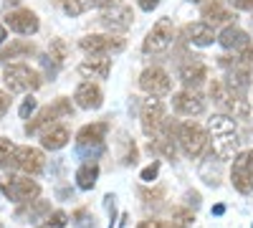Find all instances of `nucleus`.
<instances>
[{
  "instance_id": "obj_22",
  "label": "nucleus",
  "mask_w": 253,
  "mask_h": 228,
  "mask_svg": "<svg viewBox=\"0 0 253 228\" xmlns=\"http://www.w3.org/2000/svg\"><path fill=\"white\" fill-rule=\"evenodd\" d=\"M218 41H220V46L228 48V51H236V48L243 51L248 46V33L243 28H238V26H228V28H223Z\"/></svg>"
},
{
  "instance_id": "obj_19",
  "label": "nucleus",
  "mask_w": 253,
  "mask_h": 228,
  "mask_svg": "<svg viewBox=\"0 0 253 228\" xmlns=\"http://www.w3.org/2000/svg\"><path fill=\"white\" fill-rule=\"evenodd\" d=\"M107 132H109V124L107 122H94V124H86V127L79 130L76 142H79V147H89V144L99 147L101 139L107 137Z\"/></svg>"
},
{
  "instance_id": "obj_33",
  "label": "nucleus",
  "mask_w": 253,
  "mask_h": 228,
  "mask_svg": "<svg viewBox=\"0 0 253 228\" xmlns=\"http://www.w3.org/2000/svg\"><path fill=\"white\" fill-rule=\"evenodd\" d=\"M33 112H36V99H33V96H28V99L23 101V104H20V119H28Z\"/></svg>"
},
{
  "instance_id": "obj_38",
  "label": "nucleus",
  "mask_w": 253,
  "mask_h": 228,
  "mask_svg": "<svg viewBox=\"0 0 253 228\" xmlns=\"http://www.w3.org/2000/svg\"><path fill=\"white\" fill-rule=\"evenodd\" d=\"M230 3L238 10H253V0H230Z\"/></svg>"
},
{
  "instance_id": "obj_34",
  "label": "nucleus",
  "mask_w": 253,
  "mask_h": 228,
  "mask_svg": "<svg viewBox=\"0 0 253 228\" xmlns=\"http://www.w3.org/2000/svg\"><path fill=\"white\" fill-rule=\"evenodd\" d=\"M157 173H160V162H152L150 168L142 170V180H144V182H152V180L157 178Z\"/></svg>"
},
{
  "instance_id": "obj_9",
  "label": "nucleus",
  "mask_w": 253,
  "mask_h": 228,
  "mask_svg": "<svg viewBox=\"0 0 253 228\" xmlns=\"http://www.w3.org/2000/svg\"><path fill=\"white\" fill-rule=\"evenodd\" d=\"M0 190L8 200H15V203H31L41 195V185L31 178H10V180H0Z\"/></svg>"
},
{
  "instance_id": "obj_35",
  "label": "nucleus",
  "mask_w": 253,
  "mask_h": 228,
  "mask_svg": "<svg viewBox=\"0 0 253 228\" xmlns=\"http://www.w3.org/2000/svg\"><path fill=\"white\" fill-rule=\"evenodd\" d=\"M238 64H246V66H253V46L248 44L243 51H241V56H238Z\"/></svg>"
},
{
  "instance_id": "obj_36",
  "label": "nucleus",
  "mask_w": 253,
  "mask_h": 228,
  "mask_svg": "<svg viewBox=\"0 0 253 228\" xmlns=\"http://www.w3.org/2000/svg\"><path fill=\"white\" fill-rule=\"evenodd\" d=\"M137 228H170V226L162 223V221H155V218H147V221H142Z\"/></svg>"
},
{
  "instance_id": "obj_29",
  "label": "nucleus",
  "mask_w": 253,
  "mask_h": 228,
  "mask_svg": "<svg viewBox=\"0 0 253 228\" xmlns=\"http://www.w3.org/2000/svg\"><path fill=\"white\" fill-rule=\"evenodd\" d=\"M193 221H195V216H193V211H190V208H172V223H175V228H187Z\"/></svg>"
},
{
  "instance_id": "obj_25",
  "label": "nucleus",
  "mask_w": 253,
  "mask_h": 228,
  "mask_svg": "<svg viewBox=\"0 0 253 228\" xmlns=\"http://www.w3.org/2000/svg\"><path fill=\"white\" fill-rule=\"evenodd\" d=\"M187 36H190V41H193L195 46H210L215 41V28L208 26L205 20H198V23L187 26Z\"/></svg>"
},
{
  "instance_id": "obj_28",
  "label": "nucleus",
  "mask_w": 253,
  "mask_h": 228,
  "mask_svg": "<svg viewBox=\"0 0 253 228\" xmlns=\"http://www.w3.org/2000/svg\"><path fill=\"white\" fill-rule=\"evenodd\" d=\"M63 10H66L69 15H81V13H86L91 5H96L94 0H63Z\"/></svg>"
},
{
  "instance_id": "obj_21",
  "label": "nucleus",
  "mask_w": 253,
  "mask_h": 228,
  "mask_svg": "<svg viewBox=\"0 0 253 228\" xmlns=\"http://www.w3.org/2000/svg\"><path fill=\"white\" fill-rule=\"evenodd\" d=\"M112 71V61L109 58H86L79 66V74L84 79H107Z\"/></svg>"
},
{
  "instance_id": "obj_40",
  "label": "nucleus",
  "mask_w": 253,
  "mask_h": 228,
  "mask_svg": "<svg viewBox=\"0 0 253 228\" xmlns=\"http://www.w3.org/2000/svg\"><path fill=\"white\" fill-rule=\"evenodd\" d=\"M94 3H96V5H101V8H109V5L114 8V5L119 3V0H94Z\"/></svg>"
},
{
  "instance_id": "obj_2",
  "label": "nucleus",
  "mask_w": 253,
  "mask_h": 228,
  "mask_svg": "<svg viewBox=\"0 0 253 228\" xmlns=\"http://www.w3.org/2000/svg\"><path fill=\"white\" fill-rule=\"evenodd\" d=\"M210 99L223 109L220 114H228L233 119H248V114H251V99L246 94L228 89L225 81H220V79H215L213 84H210Z\"/></svg>"
},
{
  "instance_id": "obj_8",
  "label": "nucleus",
  "mask_w": 253,
  "mask_h": 228,
  "mask_svg": "<svg viewBox=\"0 0 253 228\" xmlns=\"http://www.w3.org/2000/svg\"><path fill=\"white\" fill-rule=\"evenodd\" d=\"M172 36H175L172 20H170V18H160L157 23L152 26V31L147 33L144 44H142L144 53H165L167 48L172 46V41H175Z\"/></svg>"
},
{
  "instance_id": "obj_7",
  "label": "nucleus",
  "mask_w": 253,
  "mask_h": 228,
  "mask_svg": "<svg viewBox=\"0 0 253 228\" xmlns=\"http://www.w3.org/2000/svg\"><path fill=\"white\" fill-rule=\"evenodd\" d=\"M5 168L8 170H18V173H23V175H38L41 170H43V152L36 150V147H15L10 160L5 162Z\"/></svg>"
},
{
  "instance_id": "obj_12",
  "label": "nucleus",
  "mask_w": 253,
  "mask_h": 228,
  "mask_svg": "<svg viewBox=\"0 0 253 228\" xmlns=\"http://www.w3.org/2000/svg\"><path fill=\"white\" fill-rule=\"evenodd\" d=\"M139 87H142V91H147L150 96H165V94H170L172 81H170V74H167L165 69L152 66V69H144L142 71Z\"/></svg>"
},
{
  "instance_id": "obj_5",
  "label": "nucleus",
  "mask_w": 253,
  "mask_h": 228,
  "mask_svg": "<svg viewBox=\"0 0 253 228\" xmlns=\"http://www.w3.org/2000/svg\"><path fill=\"white\" fill-rule=\"evenodd\" d=\"M177 142H180L182 152L195 160V157H200L205 152L210 137H208V132L200 127L198 122H182L180 130H177Z\"/></svg>"
},
{
  "instance_id": "obj_42",
  "label": "nucleus",
  "mask_w": 253,
  "mask_h": 228,
  "mask_svg": "<svg viewBox=\"0 0 253 228\" xmlns=\"http://www.w3.org/2000/svg\"><path fill=\"white\" fill-rule=\"evenodd\" d=\"M193 3H203V0H193Z\"/></svg>"
},
{
  "instance_id": "obj_31",
  "label": "nucleus",
  "mask_w": 253,
  "mask_h": 228,
  "mask_svg": "<svg viewBox=\"0 0 253 228\" xmlns=\"http://www.w3.org/2000/svg\"><path fill=\"white\" fill-rule=\"evenodd\" d=\"M51 58L56 61V64H63V58H66V44H63L61 38H56L51 44Z\"/></svg>"
},
{
  "instance_id": "obj_41",
  "label": "nucleus",
  "mask_w": 253,
  "mask_h": 228,
  "mask_svg": "<svg viewBox=\"0 0 253 228\" xmlns=\"http://www.w3.org/2000/svg\"><path fill=\"white\" fill-rule=\"evenodd\" d=\"M5 38H8V28H5L3 23H0V46L5 44Z\"/></svg>"
},
{
  "instance_id": "obj_26",
  "label": "nucleus",
  "mask_w": 253,
  "mask_h": 228,
  "mask_svg": "<svg viewBox=\"0 0 253 228\" xmlns=\"http://www.w3.org/2000/svg\"><path fill=\"white\" fill-rule=\"evenodd\" d=\"M203 18H205V23L208 26H218V23H228V20L230 18H233V15H230L223 5H220V0H210V3H205L203 5Z\"/></svg>"
},
{
  "instance_id": "obj_11",
  "label": "nucleus",
  "mask_w": 253,
  "mask_h": 228,
  "mask_svg": "<svg viewBox=\"0 0 253 228\" xmlns=\"http://www.w3.org/2000/svg\"><path fill=\"white\" fill-rule=\"evenodd\" d=\"M142 132L147 137H157L162 132V127L167 124V114L160 99H147L142 104Z\"/></svg>"
},
{
  "instance_id": "obj_16",
  "label": "nucleus",
  "mask_w": 253,
  "mask_h": 228,
  "mask_svg": "<svg viewBox=\"0 0 253 228\" xmlns=\"http://www.w3.org/2000/svg\"><path fill=\"white\" fill-rule=\"evenodd\" d=\"M74 101L81 109H99L104 104V91H101L99 84H94V81H84V84H79L76 91H74Z\"/></svg>"
},
{
  "instance_id": "obj_10",
  "label": "nucleus",
  "mask_w": 253,
  "mask_h": 228,
  "mask_svg": "<svg viewBox=\"0 0 253 228\" xmlns=\"http://www.w3.org/2000/svg\"><path fill=\"white\" fill-rule=\"evenodd\" d=\"M230 180L233 188L243 195L253 193V150H246L233 157V168H230Z\"/></svg>"
},
{
  "instance_id": "obj_1",
  "label": "nucleus",
  "mask_w": 253,
  "mask_h": 228,
  "mask_svg": "<svg viewBox=\"0 0 253 228\" xmlns=\"http://www.w3.org/2000/svg\"><path fill=\"white\" fill-rule=\"evenodd\" d=\"M208 137L213 144V152L220 160H230L241 147V132L233 117L228 114H213V119L208 122Z\"/></svg>"
},
{
  "instance_id": "obj_43",
  "label": "nucleus",
  "mask_w": 253,
  "mask_h": 228,
  "mask_svg": "<svg viewBox=\"0 0 253 228\" xmlns=\"http://www.w3.org/2000/svg\"><path fill=\"white\" fill-rule=\"evenodd\" d=\"M0 228H3V226H0Z\"/></svg>"
},
{
  "instance_id": "obj_30",
  "label": "nucleus",
  "mask_w": 253,
  "mask_h": 228,
  "mask_svg": "<svg viewBox=\"0 0 253 228\" xmlns=\"http://www.w3.org/2000/svg\"><path fill=\"white\" fill-rule=\"evenodd\" d=\"M66 223H69V216L63 211H51L46 218V228H63Z\"/></svg>"
},
{
  "instance_id": "obj_23",
  "label": "nucleus",
  "mask_w": 253,
  "mask_h": 228,
  "mask_svg": "<svg viewBox=\"0 0 253 228\" xmlns=\"http://www.w3.org/2000/svg\"><path fill=\"white\" fill-rule=\"evenodd\" d=\"M69 139H71V135H69V130L63 127V124H53L51 130H46L43 132V139H41V144H43L46 150H61V147H66L69 144Z\"/></svg>"
},
{
  "instance_id": "obj_15",
  "label": "nucleus",
  "mask_w": 253,
  "mask_h": 228,
  "mask_svg": "<svg viewBox=\"0 0 253 228\" xmlns=\"http://www.w3.org/2000/svg\"><path fill=\"white\" fill-rule=\"evenodd\" d=\"M177 74H180L182 87L185 89H193V91H198L205 84V79H208V69H205L203 61H198V58H190L187 64H182Z\"/></svg>"
},
{
  "instance_id": "obj_20",
  "label": "nucleus",
  "mask_w": 253,
  "mask_h": 228,
  "mask_svg": "<svg viewBox=\"0 0 253 228\" xmlns=\"http://www.w3.org/2000/svg\"><path fill=\"white\" fill-rule=\"evenodd\" d=\"M48 213H51L48 200H31V203H23L15 211V218L18 221H46Z\"/></svg>"
},
{
  "instance_id": "obj_24",
  "label": "nucleus",
  "mask_w": 253,
  "mask_h": 228,
  "mask_svg": "<svg viewBox=\"0 0 253 228\" xmlns=\"http://www.w3.org/2000/svg\"><path fill=\"white\" fill-rule=\"evenodd\" d=\"M36 53V46L31 41H23V38H15L10 41V46L0 48V64H8L10 58H18V56H33Z\"/></svg>"
},
{
  "instance_id": "obj_6",
  "label": "nucleus",
  "mask_w": 253,
  "mask_h": 228,
  "mask_svg": "<svg viewBox=\"0 0 253 228\" xmlns=\"http://www.w3.org/2000/svg\"><path fill=\"white\" fill-rule=\"evenodd\" d=\"M71 112H74L71 101H69L66 96H61V99L53 101V104H48V107H43V109H38V114L26 124V135H38L41 130L53 127L58 117H69Z\"/></svg>"
},
{
  "instance_id": "obj_4",
  "label": "nucleus",
  "mask_w": 253,
  "mask_h": 228,
  "mask_svg": "<svg viewBox=\"0 0 253 228\" xmlns=\"http://www.w3.org/2000/svg\"><path fill=\"white\" fill-rule=\"evenodd\" d=\"M3 79L10 91H36L41 84H43V76L41 71L31 69L28 64H10L3 71Z\"/></svg>"
},
{
  "instance_id": "obj_18",
  "label": "nucleus",
  "mask_w": 253,
  "mask_h": 228,
  "mask_svg": "<svg viewBox=\"0 0 253 228\" xmlns=\"http://www.w3.org/2000/svg\"><path fill=\"white\" fill-rule=\"evenodd\" d=\"M225 87L233 89L238 94H246L248 87H253V66H246V64H236L230 69L228 79H225Z\"/></svg>"
},
{
  "instance_id": "obj_17",
  "label": "nucleus",
  "mask_w": 253,
  "mask_h": 228,
  "mask_svg": "<svg viewBox=\"0 0 253 228\" xmlns=\"http://www.w3.org/2000/svg\"><path fill=\"white\" fill-rule=\"evenodd\" d=\"M132 18H134V13H132L129 5H114L112 10L101 13L99 23L104 28H109V31H126L132 26Z\"/></svg>"
},
{
  "instance_id": "obj_13",
  "label": "nucleus",
  "mask_w": 253,
  "mask_h": 228,
  "mask_svg": "<svg viewBox=\"0 0 253 228\" xmlns=\"http://www.w3.org/2000/svg\"><path fill=\"white\" fill-rule=\"evenodd\" d=\"M172 109L182 117H198L205 112V99L200 91H193V89H182L172 96Z\"/></svg>"
},
{
  "instance_id": "obj_14",
  "label": "nucleus",
  "mask_w": 253,
  "mask_h": 228,
  "mask_svg": "<svg viewBox=\"0 0 253 228\" xmlns=\"http://www.w3.org/2000/svg\"><path fill=\"white\" fill-rule=\"evenodd\" d=\"M38 15L33 13V10H28V8H18V10H10L8 15H5V28H10V31H15V33H20V36H31V33H36L38 31Z\"/></svg>"
},
{
  "instance_id": "obj_27",
  "label": "nucleus",
  "mask_w": 253,
  "mask_h": 228,
  "mask_svg": "<svg viewBox=\"0 0 253 228\" xmlns=\"http://www.w3.org/2000/svg\"><path fill=\"white\" fill-rule=\"evenodd\" d=\"M96 178H99V165L96 162H86L76 170V185L81 190H91L96 185Z\"/></svg>"
},
{
  "instance_id": "obj_32",
  "label": "nucleus",
  "mask_w": 253,
  "mask_h": 228,
  "mask_svg": "<svg viewBox=\"0 0 253 228\" xmlns=\"http://www.w3.org/2000/svg\"><path fill=\"white\" fill-rule=\"evenodd\" d=\"M13 150H15V144L10 139H5V137H0V165H3V168H5V162L10 160Z\"/></svg>"
},
{
  "instance_id": "obj_39",
  "label": "nucleus",
  "mask_w": 253,
  "mask_h": 228,
  "mask_svg": "<svg viewBox=\"0 0 253 228\" xmlns=\"http://www.w3.org/2000/svg\"><path fill=\"white\" fill-rule=\"evenodd\" d=\"M137 3H139V8H142V10L150 13V10H155V8L160 5V0H137Z\"/></svg>"
},
{
  "instance_id": "obj_3",
  "label": "nucleus",
  "mask_w": 253,
  "mask_h": 228,
  "mask_svg": "<svg viewBox=\"0 0 253 228\" xmlns=\"http://www.w3.org/2000/svg\"><path fill=\"white\" fill-rule=\"evenodd\" d=\"M126 41L122 36H112V33H91V36H84L79 41V48L84 53H89L91 58H104V56H112V53H119L124 51Z\"/></svg>"
},
{
  "instance_id": "obj_37",
  "label": "nucleus",
  "mask_w": 253,
  "mask_h": 228,
  "mask_svg": "<svg viewBox=\"0 0 253 228\" xmlns=\"http://www.w3.org/2000/svg\"><path fill=\"white\" fill-rule=\"evenodd\" d=\"M8 109H10V96L5 91H0V117H3Z\"/></svg>"
}]
</instances>
